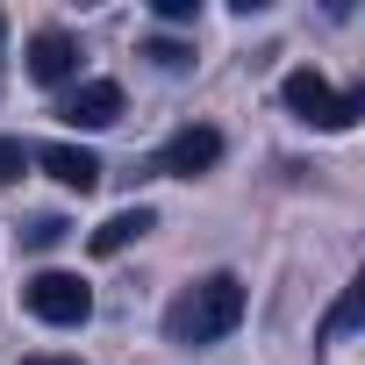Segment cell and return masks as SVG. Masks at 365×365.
<instances>
[{"label":"cell","instance_id":"cell-1","mask_svg":"<svg viewBox=\"0 0 365 365\" xmlns=\"http://www.w3.org/2000/svg\"><path fill=\"white\" fill-rule=\"evenodd\" d=\"M237 322H244V279L237 272H208L194 287H179L172 308H165V336L187 344V351L194 344H222Z\"/></svg>","mask_w":365,"mask_h":365},{"label":"cell","instance_id":"cell-2","mask_svg":"<svg viewBox=\"0 0 365 365\" xmlns=\"http://www.w3.org/2000/svg\"><path fill=\"white\" fill-rule=\"evenodd\" d=\"M279 101H287V115H301L308 129H351L358 115H365V93H336L315 65H301V72H287V86H279Z\"/></svg>","mask_w":365,"mask_h":365},{"label":"cell","instance_id":"cell-3","mask_svg":"<svg viewBox=\"0 0 365 365\" xmlns=\"http://www.w3.org/2000/svg\"><path fill=\"white\" fill-rule=\"evenodd\" d=\"M22 308L51 329H79L93 315V287L79 272H36V279H22Z\"/></svg>","mask_w":365,"mask_h":365},{"label":"cell","instance_id":"cell-4","mask_svg":"<svg viewBox=\"0 0 365 365\" xmlns=\"http://www.w3.org/2000/svg\"><path fill=\"white\" fill-rule=\"evenodd\" d=\"M215 165H222V129H208V122L172 129L165 150L150 158V172H165V179H201V172H215Z\"/></svg>","mask_w":365,"mask_h":365},{"label":"cell","instance_id":"cell-5","mask_svg":"<svg viewBox=\"0 0 365 365\" xmlns=\"http://www.w3.org/2000/svg\"><path fill=\"white\" fill-rule=\"evenodd\" d=\"M51 115L72 122V129H115V122H122V86H115V79H79Z\"/></svg>","mask_w":365,"mask_h":365},{"label":"cell","instance_id":"cell-6","mask_svg":"<svg viewBox=\"0 0 365 365\" xmlns=\"http://www.w3.org/2000/svg\"><path fill=\"white\" fill-rule=\"evenodd\" d=\"M29 79H36V86H65V79H79V36H65V29H36V36H29Z\"/></svg>","mask_w":365,"mask_h":365},{"label":"cell","instance_id":"cell-7","mask_svg":"<svg viewBox=\"0 0 365 365\" xmlns=\"http://www.w3.org/2000/svg\"><path fill=\"white\" fill-rule=\"evenodd\" d=\"M29 158L58 179L65 194H93V187H101V158H93L86 143H43V150H29Z\"/></svg>","mask_w":365,"mask_h":365},{"label":"cell","instance_id":"cell-8","mask_svg":"<svg viewBox=\"0 0 365 365\" xmlns=\"http://www.w3.org/2000/svg\"><path fill=\"white\" fill-rule=\"evenodd\" d=\"M150 230H158V215H150V208H115V215L93 230V258H115V251H129V244H136V237H150Z\"/></svg>","mask_w":365,"mask_h":365},{"label":"cell","instance_id":"cell-9","mask_svg":"<svg viewBox=\"0 0 365 365\" xmlns=\"http://www.w3.org/2000/svg\"><path fill=\"white\" fill-rule=\"evenodd\" d=\"M358 322H365V287H344V294H336V308L322 315V344H336V336H351Z\"/></svg>","mask_w":365,"mask_h":365},{"label":"cell","instance_id":"cell-10","mask_svg":"<svg viewBox=\"0 0 365 365\" xmlns=\"http://www.w3.org/2000/svg\"><path fill=\"white\" fill-rule=\"evenodd\" d=\"M143 58H150L158 72H187V65H194V43H179V36H150Z\"/></svg>","mask_w":365,"mask_h":365},{"label":"cell","instance_id":"cell-11","mask_svg":"<svg viewBox=\"0 0 365 365\" xmlns=\"http://www.w3.org/2000/svg\"><path fill=\"white\" fill-rule=\"evenodd\" d=\"M65 237H72V222H65V215H36V222L22 230V244H29V251H51V244H65Z\"/></svg>","mask_w":365,"mask_h":365},{"label":"cell","instance_id":"cell-12","mask_svg":"<svg viewBox=\"0 0 365 365\" xmlns=\"http://www.w3.org/2000/svg\"><path fill=\"white\" fill-rule=\"evenodd\" d=\"M22 165H29V143H22V136H0V187H15Z\"/></svg>","mask_w":365,"mask_h":365},{"label":"cell","instance_id":"cell-13","mask_svg":"<svg viewBox=\"0 0 365 365\" xmlns=\"http://www.w3.org/2000/svg\"><path fill=\"white\" fill-rule=\"evenodd\" d=\"M158 22H201V0H158Z\"/></svg>","mask_w":365,"mask_h":365},{"label":"cell","instance_id":"cell-14","mask_svg":"<svg viewBox=\"0 0 365 365\" xmlns=\"http://www.w3.org/2000/svg\"><path fill=\"white\" fill-rule=\"evenodd\" d=\"M22 365H86V358H65V351H36V358H22Z\"/></svg>","mask_w":365,"mask_h":365},{"label":"cell","instance_id":"cell-15","mask_svg":"<svg viewBox=\"0 0 365 365\" xmlns=\"http://www.w3.org/2000/svg\"><path fill=\"white\" fill-rule=\"evenodd\" d=\"M0 36H8V15H0Z\"/></svg>","mask_w":365,"mask_h":365}]
</instances>
